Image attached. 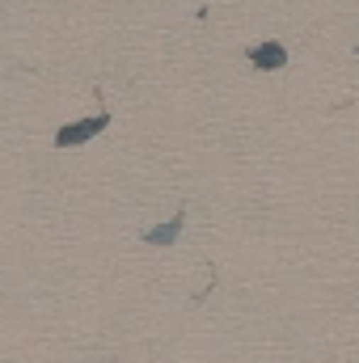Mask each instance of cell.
Returning a JSON list of instances; mask_svg holds the SVG:
<instances>
[{
  "instance_id": "cell-1",
  "label": "cell",
  "mask_w": 359,
  "mask_h": 363,
  "mask_svg": "<svg viewBox=\"0 0 359 363\" xmlns=\"http://www.w3.org/2000/svg\"><path fill=\"white\" fill-rule=\"evenodd\" d=\"M110 127V114H93V118H77V123H64L55 131V148H81L89 144L93 135H101Z\"/></svg>"
},
{
  "instance_id": "cell-2",
  "label": "cell",
  "mask_w": 359,
  "mask_h": 363,
  "mask_svg": "<svg viewBox=\"0 0 359 363\" xmlns=\"http://www.w3.org/2000/svg\"><path fill=\"white\" fill-rule=\"evenodd\" d=\"M182 233H186V207H178V216H170L165 224L144 228V233H140V241H144V245H153V250H174V245L182 241Z\"/></svg>"
},
{
  "instance_id": "cell-3",
  "label": "cell",
  "mask_w": 359,
  "mask_h": 363,
  "mask_svg": "<svg viewBox=\"0 0 359 363\" xmlns=\"http://www.w3.org/2000/svg\"><path fill=\"white\" fill-rule=\"evenodd\" d=\"M245 55H250V64H254V68H263V72H275V68H283V64H287V47H283V43L250 47Z\"/></svg>"
}]
</instances>
